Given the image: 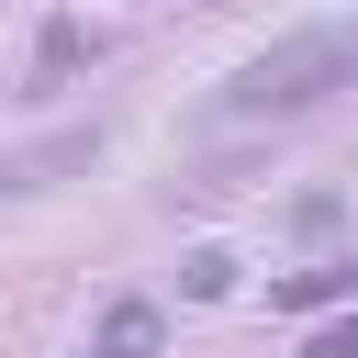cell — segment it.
I'll use <instances>...</instances> for the list:
<instances>
[{
  "instance_id": "277c9868",
  "label": "cell",
  "mask_w": 358,
  "mask_h": 358,
  "mask_svg": "<svg viewBox=\"0 0 358 358\" xmlns=\"http://www.w3.org/2000/svg\"><path fill=\"white\" fill-rule=\"evenodd\" d=\"M358 291V257H313L291 280H268V313H313V302H347Z\"/></svg>"
},
{
  "instance_id": "6da1fadb",
  "label": "cell",
  "mask_w": 358,
  "mask_h": 358,
  "mask_svg": "<svg viewBox=\"0 0 358 358\" xmlns=\"http://www.w3.org/2000/svg\"><path fill=\"white\" fill-rule=\"evenodd\" d=\"M324 90H358V22H313V34H280L268 56H246L224 90H213V123H268V112H313Z\"/></svg>"
},
{
  "instance_id": "5b68a950",
  "label": "cell",
  "mask_w": 358,
  "mask_h": 358,
  "mask_svg": "<svg viewBox=\"0 0 358 358\" xmlns=\"http://www.w3.org/2000/svg\"><path fill=\"white\" fill-rule=\"evenodd\" d=\"M179 291H190V302H224V291H235V257H224V246H190V257H179Z\"/></svg>"
},
{
  "instance_id": "3957f363",
  "label": "cell",
  "mask_w": 358,
  "mask_h": 358,
  "mask_svg": "<svg viewBox=\"0 0 358 358\" xmlns=\"http://www.w3.org/2000/svg\"><path fill=\"white\" fill-rule=\"evenodd\" d=\"M78 56H101V34L56 11V22H45V45H34V78H22V101H45V90H67V67H78Z\"/></svg>"
},
{
  "instance_id": "7a4b0ae2",
  "label": "cell",
  "mask_w": 358,
  "mask_h": 358,
  "mask_svg": "<svg viewBox=\"0 0 358 358\" xmlns=\"http://www.w3.org/2000/svg\"><path fill=\"white\" fill-rule=\"evenodd\" d=\"M168 347V313L145 302V291H123L112 313H101V336H90V358H157Z\"/></svg>"
},
{
  "instance_id": "8992f818",
  "label": "cell",
  "mask_w": 358,
  "mask_h": 358,
  "mask_svg": "<svg viewBox=\"0 0 358 358\" xmlns=\"http://www.w3.org/2000/svg\"><path fill=\"white\" fill-rule=\"evenodd\" d=\"M302 358H358V313H347V324H324V336H313Z\"/></svg>"
}]
</instances>
